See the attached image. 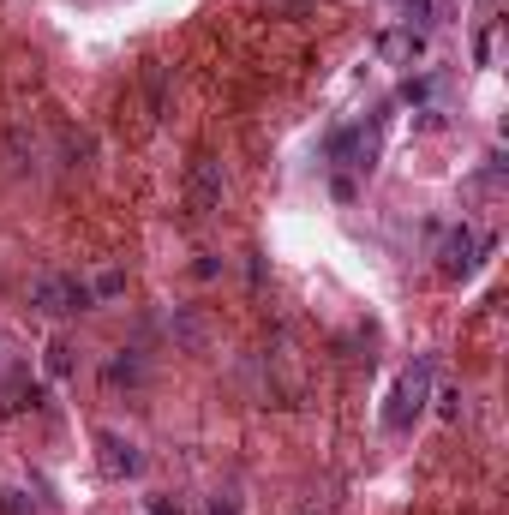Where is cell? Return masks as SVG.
I'll use <instances>...</instances> for the list:
<instances>
[{
	"instance_id": "cell-1",
	"label": "cell",
	"mask_w": 509,
	"mask_h": 515,
	"mask_svg": "<svg viewBox=\"0 0 509 515\" xmlns=\"http://www.w3.org/2000/svg\"><path fill=\"white\" fill-rule=\"evenodd\" d=\"M426 402H432V360H414V366L396 378V390H390L384 426H390V432H408V426L426 414Z\"/></svg>"
},
{
	"instance_id": "cell-2",
	"label": "cell",
	"mask_w": 509,
	"mask_h": 515,
	"mask_svg": "<svg viewBox=\"0 0 509 515\" xmlns=\"http://www.w3.org/2000/svg\"><path fill=\"white\" fill-rule=\"evenodd\" d=\"M30 306H36L42 318H72V312H90V306H96V294H90V282H84V276H36Z\"/></svg>"
},
{
	"instance_id": "cell-3",
	"label": "cell",
	"mask_w": 509,
	"mask_h": 515,
	"mask_svg": "<svg viewBox=\"0 0 509 515\" xmlns=\"http://www.w3.org/2000/svg\"><path fill=\"white\" fill-rule=\"evenodd\" d=\"M486 246H492V240H486V234H474L468 222H462V228H450V234H444V246H438V276H444V282L474 276V264H480V252H486Z\"/></svg>"
},
{
	"instance_id": "cell-4",
	"label": "cell",
	"mask_w": 509,
	"mask_h": 515,
	"mask_svg": "<svg viewBox=\"0 0 509 515\" xmlns=\"http://www.w3.org/2000/svg\"><path fill=\"white\" fill-rule=\"evenodd\" d=\"M222 162L216 156H192V168H186V210L192 216H210V210H222Z\"/></svg>"
},
{
	"instance_id": "cell-5",
	"label": "cell",
	"mask_w": 509,
	"mask_h": 515,
	"mask_svg": "<svg viewBox=\"0 0 509 515\" xmlns=\"http://www.w3.org/2000/svg\"><path fill=\"white\" fill-rule=\"evenodd\" d=\"M96 450H102V468H108L114 480H138V474H144V456H138L132 438H120V432H96Z\"/></svg>"
},
{
	"instance_id": "cell-6",
	"label": "cell",
	"mask_w": 509,
	"mask_h": 515,
	"mask_svg": "<svg viewBox=\"0 0 509 515\" xmlns=\"http://www.w3.org/2000/svg\"><path fill=\"white\" fill-rule=\"evenodd\" d=\"M144 378H150V366H144V354H138V348H120V354L102 366V384H108V390H138Z\"/></svg>"
},
{
	"instance_id": "cell-7",
	"label": "cell",
	"mask_w": 509,
	"mask_h": 515,
	"mask_svg": "<svg viewBox=\"0 0 509 515\" xmlns=\"http://www.w3.org/2000/svg\"><path fill=\"white\" fill-rule=\"evenodd\" d=\"M420 48H426V30H408V24H402V30H390V36L378 42V54H384V60H396V66H408Z\"/></svg>"
},
{
	"instance_id": "cell-8",
	"label": "cell",
	"mask_w": 509,
	"mask_h": 515,
	"mask_svg": "<svg viewBox=\"0 0 509 515\" xmlns=\"http://www.w3.org/2000/svg\"><path fill=\"white\" fill-rule=\"evenodd\" d=\"M168 330H174V336H180L186 348H198V342H204V324H198L192 312H174V318H168Z\"/></svg>"
},
{
	"instance_id": "cell-9",
	"label": "cell",
	"mask_w": 509,
	"mask_h": 515,
	"mask_svg": "<svg viewBox=\"0 0 509 515\" xmlns=\"http://www.w3.org/2000/svg\"><path fill=\"white\" fill-rule=\"evenodd\" d=\"M432 402H438V420H450V426H456V420L468 414V396H462V390H438Z\"/></svg>"
},
{
	"instance_id": "cell-10",
	"label": "cell",
	"mask_w": 509,
	"mask_h": 515,
	"mask_svg": "<svg viewBox=\"0 0 509 515\" xmlns=\"http://www.w3.org/2000/svg\"><path fill=\"white\" fill-rule=\"evenodd\" d=\"M90 294H96V300H114V294H126V270H102V276L90 282Z\"/></svg>"
},
{
	"instance_id": "cell-11",
	"label": "cell",
	"mask_w": 509,
	"mask_h": 515,
	"mask_svg": "<svg viewBox=\"0 0 509 515\" xmlns=\"http://www.w3.org/2000/svg\"><path fill=\"white\" fill-rule=\"evenodd\" d=\"M432 90H438V78H432V72H420V78H408V84H402V102H432Z\"/></svg>"
},
{
	"instance_id": "cell-12",
	"label": "cell",
	"mask_w": 509,
	"mask_h": 515,
	"mask_svg": "<svg viewBox=\"0 0 509 515\" xmlns=\"http://www.w3.org/2000/svg\"><path fill=\"white\" fill-rule=\"evenodd\" d=\"M42 366H48V378H66V372H72V348H66V342H48V360H42Z\"/></svg>"
},
{
	"instance_id": "cell-13",
	"label": "cell",
	"mask_w": 509,
	"mask_h": 515,
	"mask_svg": "<svg viewBox=\"0 0 509 515\" xmlns=\"http://www.w3.org/2000/svg\"><path fill=\"white\" fill-rule=\"evenodd\" d=\"M402 12H408V30H426L432 24V0H402Z\"/></svg>"
},
{
	"instance_id": "cell-14",
	"label": "cell",
	"mask_w": 509,
	"mask_h": 515,
	"mask_svg": "<svg viewBox=\"0 0 509 515\" xmlns=\"http://www.w3.org/2000/svg\"><path fill=\"white\" fill-rule=\"evenodd\" d=\"M0 515H30V498L24 492H0Z\"/></svg>"
},
{
	"instance_id": "cell-15",
	"label": "cell",
	"mask_w": 509,
	"mask_h": 515,
	"mask_svg": "<svg viewBox=\"0 0 509 515\" xmlns=\"http://www.w3.org/2000/svg\"><path fill=\"white\" fill-rule=\"evenodd\" d=\"M144 504H150V515H186L180 498H168V492H156V498H144Z\"/></svg>"
},
{
	"instance_id": "cell-16",
	"label": "cell",
	"mask_w": 509,
	"mask_h": 515,
	"mask_svg": "<svg viewBox=\"0 0 509 515\" xmlns=\"http://www.w3.org/2000/svg\"><path fill=\"white\" fill-rule=\"evenodd\" d=\"M204 515H240V498H228V492H216V498L204 504Z\"/></svg>"
}]
</instances>
